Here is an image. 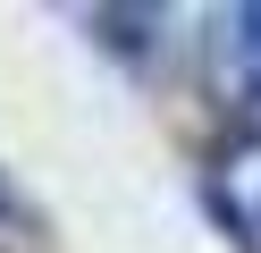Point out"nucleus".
<instances>
[{
	"label": "nucleus",
	"instance_id": "nucleus-2",
	"mask_svg": "<svg viewBox=\"0 0 261 253\" xmlns=\"http://www.w3.org/2000/svg\"><path fill=\"white\" fill-rule=\"evenodd\" d=\"M211 211L227 219V236L244 253H261V127L227 135L211 152Z\"/></svg>",
	"mask_w": 261,
	"mask_h": 253
},
{
	"label": "nucleus",
	"instance_id": "nucleus-1",
	"mask_svg": "<svg viewBox=\"0 0 261 253\" xmlns=\"http://www.w3.org/2000/svg\"><path fill=\"white\" fill-rule=\"evenodd\" d=\"M202 76L244 127H261V0H236V9L211 17L202 34Z\"/></svg>",
	"mask_w": 261,
	"mask_h": 253
},
{
	"label": "nucleus",
	"instance_id": "nucleus-3",
	"mask_svg": "<svg viewBox=\"0 0 261 253\" xmlns=\"http://www.w3.org/2000/svg\"><path fill=\"white\" fill-rule=\"evenodd\" d=\"M25 228H34V219H25V202L17 194H9V177H0V245H17V236Z\"/></svg>",
	"mask_w": 261,
	"mask_h": 253
}]
</instances>
